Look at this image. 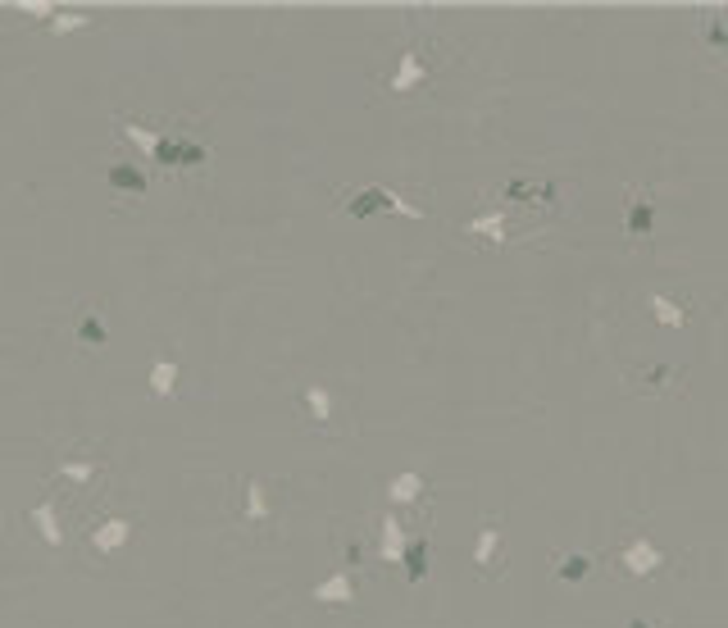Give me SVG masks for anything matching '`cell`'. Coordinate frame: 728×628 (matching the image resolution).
I'll use <instances>...</instances> for the list:
<instances>
[{
	"label": "cell",
	"mask_w": 728,
	"mask_h": 628,
	"mask_svg": "<svg viewBox=\"0 0 728 628\" xmlns=\"http://www.w3.org/2000/svg\"><path fill=\"white\" fill-rule=\"evenodd\" d=\"M605 564V551H551V579L579 588Z\"/></svg>",
	"instance_id": "4"
},
{
	"label": "cell",
	"mask_w": 728,
	"mask_h": 628,
	"mask_svg": "<svg viewBox=\"0 0 728 628\" xmlns=\"http://www.w3.org/2000/svg\"><path fill=\"white\" fill-rule=\"evenodd\" d=\"M478 579H501L505 573V523L501 519H483V529L474 533V551H470Z\"/></svg>",
	"instance_id": "2"
},
{
	"label": "cell",
	"mask_w": 728,
	"mask_h": 628,
	"mask_svg": "<svg viewBox=\"0 0 728 628\" xmlns=\"http://www.w3.org/2000/svg\"><path fill=\"white\" fill-rule=\"evenodd\" d=\"M697 41L706 46V55H715L719 64H728V19L724 14H701Z\"/></svg>",
	"instance_id": "7"
},
{
	"label": "cell",
	"mask_w": 728,
	"mask_h": 628,
	"mask_svg": "<svg viewBox=\"0 0 728 628\" xmlns=\"http://www.w3.org/2000/svg\"><path fill=\"white\" fill-rule=\"evenodd\" d=\"M623 237L633 246H647L656 237V196L651 187H629L623 191Z\"/></svg>",
	"instance_id": "3"
},
{
	"label": "cell",
	"mask_w": 728,
	"mask_h": 628,
	"mask_svg": "<svg viewBox=\"0 0 728 628\" xmlns=\"http://www.w3.org/2000/svg\"><path fill=\"white\" fill-rule=\"evenodd\" d=\"M605 564H614L623 579H633V583H651L669 569V551L647 529H623L614 538V547H605Z\"/></svg>",
	"instance_id": "1"
},
{
	"label": "cell",
	"mask_w": 728,
	"mask_h": 628,
	"mask_svg": "<svg viewBox=\"0 0 728 628\" xmlns=\"http://www.w3.org/2000/svg\"><path fill=\"white\" fill-rule=\"evenodd\" d=\"M315 597H319V601H337V606H346V601H351V579H346V569H337Z\"/></svg>",
	"instance_id": "13"
},
{
	"label": "cell",
	"mask_w": 728,
	"mask_h": 628,
	"mask_svg": "<svg viewBox=\"0 0 728 628\" xmlns=\"http://www.w3.org/2000/svg\"><path fill=\"white\" fill-rule=\"evenodd\" d=\"M623 628H660V624L647 619V615H629V619H623Z\"/></svg>",
	"instance_id": "14"
},
{
	"label": "cell",
	"mask_w": 728,
	"mask_h": 628,
	"mask_svg": "<svg viewBox=\"0 0 728 628\" xmlns=\"http://www.w3.org/2000/svg\"><path fill=\"white\" fill-rule=\"evenodd\" d=\"M424 492H428V483H424V474H414V469H401V474L387 479V496H392L396 505H414Z\"/></svg>",
	"instance_id": "8"
},
{
	"label": "cell",
	"mask_w": 728,
	"mask_h": 628,
	"mask_svg": "<svg viewBox=\"0 0 728 628\" xmlns=\"http://www.w3.org/2000/svg\"><path fill=\"white\" fill-rule=\"evenodd\" d=\"M428 556H433L428 533H424V538H410V547H405V556H401V564H405V579H410V583L428 579Z\"/></svg>",
	"instance_id": "9"
},
{
	"label": "cell",
	"mask_w": 728,
	"mask_h": 628,
	"mask_svg": "<svg viewBox=\"0 0 728 628\" xmlns=\"http://www.w3.org/2000/svg\"><path fill=\"white\" fill-rule=\"evenodd\" d=\"M642 310L651 314L660 328H688V305H679V301L665 296V292H647L642 296Z\"/></svg>",
	"instance_id": "6"
},
{
	"label": "cell",
	"mask_w": 728,
	"mask_h": 628,
	"mask_svg": "<svg viewBox=\"0 0 728 628\" xmlns=\"http://www.w3.org/2000/svg\"><path fill=\"white\" fill-rule=\"evenodd\" d=\"M305 405H309V414L319 419V429H328V419H333V396H328V387H305Z\"/></svg>",
	"instance_id": "12"
},
{
	"label": "cell",
	"mask_w": 728,
	"mask_h": 628,
	"mask_svg": "<svg viewBox=\"0 0 728 628\" xmlns=\"http://www.w3.org/2000/svg\"><path fill=\"white\" fill-rule=\"evenodd\" d=\"M405 547H410V538H405V529L396 519H383V542H378V551H383V560H401L405 556Z\"/></svg>",
	"instance_id": "11"
},
{
	"label": "cell",
	"mask_w": 728,
	"mask_h": 628,
	"mask_svg": "<svg viewBox=\"0 0 728 628\" xmlns=\"http://www.w3.org/2000/svg\"><path fill=\"white\" fill-rule=\"evenodd\" d=\"M428 73H433V64H428V55L419 46H410L405 55L396 60V69H392V78H387V87L396 91V96H405V91H419L424 82H428Z\"/></svg>",
	"instance_id": "5"
},
{
	"label": "cell",
	"mask_w": 728,
	"mask_h": 628,
	"mask_svg": "<svg viewBox=\"0 0 728 628\" xmlns=\"http://www.w3.org/2000/svg\"><path fill=\"white\" fill-rule=\"evenodd\" d=\"M464 233H470V237L483 233V237H492V242H505V209H501V205H487L483 215H478L470 228H464Z\"/></svg>",
	"instance_id": "10"
}]
</instances>
